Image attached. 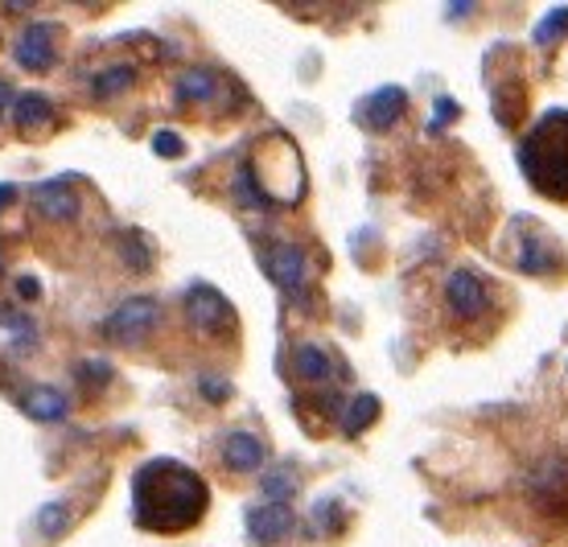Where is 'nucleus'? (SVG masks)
<instances>
[{
    "instance_id": "6",
    "label": "nucleus",
    "mask_w": 568,
    "mask_h": 547,
    "mask_svg": "<svg viewBox=\"0 0 568 547\" xmlns=\"http://www.w3.org/2000/svg\"><path fill=\"white\" fill-rule=\"evenodd\" d=\"M445 301H449V313L457 322H469V317H483L490 310V296H486V284L474 276V272H454L449 284H445Z\"/></svg>"
},
{
    "instance_id": "12",
    "label": "nucleus",
    "mask_w": 568,
    "mask_h": 547,
    "mask_svg": "<svg viewBox=\"0 0 568 547\" xmlns=\"http://www.w3.org/2000/svg\"><path fill=\"white\" fill-rule=\"evenodd\" d=\"M223 462L235 474H256L260 465H264V445L252 433H231L227 445H223Z\"/></svg>"
},
{
    "instance_id": "28",
    "label": "nucleus",
    "mask_w": 568,
    "mask_h": 547,
    "mask_svg": "<svg viewBox=\"0 0 568 547\" xmlns=\"http://www.w3.org/2000/svg\"><path fill=\"white\" fill-rule=\"evenodd\" d=\"M0 272H4V260H0Z\"/></svg>"
},
{
    "instance_id": "14",
    "label": "nucleus",
    "mask_w": 568,
    "mask_h": 547,
    "mask_svg": "<svg viewBox=\"0 0 568 547\" xmlns=\"http://www.w3.org/2000/svg\"><path fill=\"white\" fill-rule=\"evenodd\" d=\"M21 407L33 421H62L67 416V395H58L54 387H33V392L21 395Z\"/></svg>"
},
{
    "instance_id": "2",
    "label": "nucleus",
    "mask_w": 568,
    "mask_h": 547,
    "mask_svg": "<svg viewBox=\"0 0 568 547\" xmlns=\"http://www.w3.org/2000/svg\"><path fill=\"white\" fill-rule=\"evenodd\" d=\"M524 178L544 197L568 202V112H548L519 144Z\"/></svg>"
},
{
    "instance_id": "19",
    "label": "nucleus",
    "mask_w": 568,
    "mask_h": 547,
    "mask_svg": "<svg viewBox=\"0 0 568 547\" xmlns=\"http://www.w3.org/2000/svg\"><path fill=\"white\" fill-rule=\"evenodd\" d=\"M568 29V9H556V13H548V21H544L540 29H536V42L548 45L556 38V33H565Z\"/></svg>"
},
{
    "instance_id": "7",
    "label": "nucleus",
    "mask_w": 568,
    "mask_h": 547,
    "mask_svg": "<svg viewBox=\"0 0 568 547\" xmlns=\"http://www.w3.org/2000/svg\"><path fill=\"white\" fill-rule=\"evenodd\" d=\"M264 272L281 284L284 293H301L305 288V252L293 243H276L264 252Z\"/></svg>"
},
{
    "instance_id": "8",
    "label": "nucleus",
    "mask_w": 568,
    "mask_h": 547,
    "mask_svg": "<svg viewBox=\"0 0 568 547\" xmlns=\"http://www.w3.org/2000/svg\"><path fill=\"white\" fill-rule=\"evenodd\" d=\"M288 531H293V515H288V506L284 503H268V506L247 510V535H252L260 547L281 544Z\"/></svg>"
},
{
    "instance_id": "27",
    "label": "nucleus",
    "mask_w": 568,
    "mask_h": 547,
    "mask_svg": "<svg viewBox=\"0 0 568 547\" xmlns=\"http://www.w3.org/2000/svg\"><path fill=\"white\" fill-rule=\"evenodd\" d=\"M9 103V83H0V108Z\"/></svg>"
},
{
    "instance_id": "4",
    "label": "nucleus",
    "mask_w": 568,
    "mask_h": 547,
    "mask_svg": "<svg viewBox=\"0 0 568 547\" xmlns=\"http://www.w3.org/2000/svg\"><path fill=\"white\" fill-rule=\"evenodd\" d=\"M185 317L199 325L202 334H219V330H231L235 325V310L227 305V296L211 288V284H194L185 293Z\"/></svg>"
},
{
    "instance_id": "10",
    "label": "nucleus",
    "mask_w": 568,
    "mask_h": 547,
    "mask_svg": "<svg viewBox=\"0 0 568 547\" xmlns=\"http://www.w3.org/2000/svg\"><path fill=\"white\" fill-rule=\"evenodd\" d=\"M293 371H297L301 383H329L338 379V363L326 354V346H297L293 351Z\"/></svg>"
},
{
    "instance_id": "3",
    "label": "nucleus",
    "mask_w": 568,
    "mask_h": 547,
    "mask_svg": "<svg viewBox=\"0 0 568 547\" xmlns=\"http://www.w3.org/2000/svg\"><path fill=\"white\" fill-rule=\"evenodd\" d=\"M156 301L153 296H132L124 301L120 310L108 313V322H103V337H112L120 346H141L144 334L156 325Z\"/></svg>"
},
{
    "instance_id": "5",
    "label": "nucleus",
    "mask_w": 568,
    "mask_h": 547,
    "mask_svg": "<svg viewBox=\"0 0 568 547\" xmlns=\"http://www.w3.org/2000/svg\"><path fill=\"white\" fill-rule=\"evenodd\" d=\"M13 58H17V67H26V71H50L58 58V26H50V21L26 26L17 33Z\"/></svg>"
},
{
    "instance_id": "9",
    "label": "nucleus",
    "mask_w": 568,
    "mask_h": 547,
    "mask_svg": "<svg viewBox=\"0 0 568 547\" xmlns=\"http://www.w3.org/2000/svg\"><path fill=\"white\" fill-rule=\"evenodd\" d=\"M404 108H408V99H404V91L399 87H384V91H375V95L363 103V124L367 128H392L404 115Z\"/></svg>"
},
{
    "instance_id": "20",
    "label": "nucleus",
    "mask_w": 568,
    "mask_h": 547,
    "mask_svg": "<svg viewBox=\"0 0 568 547\" xmlns=\"http://www.w3.org/2000/svg\"><path fill=\"white\" fill-rule=\"evenodd\" d=\"M264 494H268L272 503H284V498L293 494V474H284V469L268 474V482H264Z\"/></svg>"
},
{
    "instance_id": "15",
    "label": "nucleus",
    "mask_w": 568,
    "mask_h": 547,
    "mask_svg": "<svg viewBox=\"0 0 568 547\" xmlns=\"http://www.w3.org/2000/svg\"><path fill=\"white\" fill-rule=\"evenodd\" d=\"M214 95H219L214 71L194 67V71H185L182 79H178V99H182V103H206V99H214Z\"/></svg>"
},
{
    "instance_id": "11",
    "label": "nucleus",
    "mask_w": 568,
    "mask_h": 547,
    "mask_svg": "<svg viewBox=\"0 0 568 547\" xmlns=\"http://www.w3.org/2000/svg\"><path fill=\"white\" fill-rule=\"evenodd\" d=\"M33 206H38L42 219H74L79 214V197L71 194V185L42 182L33 185Z\"/></svg>"
},
{
    "instance_id": "24",
    "label": "nucleus",
    "mask_w": 568,
    "mask_h": 547,
    "mask_svg": "<svg viewBox=\"0 0 568 547\" xmlns=\"http://www.w3.org/2000/svg\"><path fill=\"white\" fill-rule=\"evenodd\" d=\"M202 395H206L211 404H219V399L231 395V387H227V379H202Z\"/></svg>"
},
{
    "instance_id": "23",
    "label": "nucleus",
    "mask_w": 568,
    "mask_h": 547,
    "mask_svg": "<svg viewBox=\"0 0 568 547\" xmlns=\"http://www.w3.org/2000/svg\"><path fill=\"white\" fill-rule=\"evenodd\" d=\"M153 149L161 156H178V153H182V136H178V132H156Z\"/></svg>"
},
{
    "instance_id": "22",
    "label": "nucleus",
    "mask_w": 568,
    "mask_h": 547,
    "mask_svg": "<svg viewBox=\"0 0 568 547\" xmlns=\"http://www.w3.org/2000/svg\"><path fill=\"white\" fill-rule=\"evenodd\" d=\"M67 506H45L42 510V535H62V527H67Z\"/></svg>"
},
{
    "instance_id": "25",
    "label": "nucleus",
    "mask_w": 568,
    "mask_h": 547,
    "mask_svg": "<svg viewBox=\"0 0 568 547\" xmlns=\"http://www.w3.org/2000/svg\"><path fill=\"white\" fill-rule=\"evenodd\" d=\"M17 293L29 296V301H33V296L42 293V288H38V281H33V276H26V281H17Z\"/></svg>"
},
{
    "instance_id": "1",
    "label": "nucleus",
    "mask_w": 568,
    "mask_h": 547,
    "mask_svg": "<svg viewBox=\"0 0 568 547\" xmlns=\"http://www.w3.org/2000/svg\"><path fill=\"white\" fill-rule=\"evenodd\" d=\"M211 506V490L190 465L173 457H153L132 477V519L141 531L178 535L199 527Z\"/></svg>"
},
{
    "instance_id": "26",
    "label": "nucleus",
    "mask_w": 568,
    "mask_h": 547,
    "mask_svg": "<svg viewBox=\"0 0 568 547\" xmlns=\"http://www.w3.org/2000/svg\"><path fill=\"white\" fill-rule=\"evenodd\" d=\"M13 197H17L13 185H0V211H4V206H13Z\"/></svg>"
},
{
    "instance_id": "17",
    "label": "nucleus",
    "mask_w": 568,
    "mask_h": 547,
    "mask_svg": "<svg viewBox=\"0 0 568 547\" xmlns=\"http://www.w3.org/2000/svg\"><path fill=\"white\" fill-rule=\"evenodd\" d=\"M132 87V67H108L103 74H95V83H91V91L100 99L108 95H120V91H129Z\"/></svg>"
},
{
    "instance_id": "21",
    "label": "nucleus",
    "mask_w": 568,
    "mask_h": 547,
    "mask_svg": "<svg viewBox=\"0 0 568 547\" xmlns=\"http://www.w3.org/2000/svg\"><path fill=\"white\" fill-rule=\"evenodd\" d=\"M0 325H4V330H13V334H26L29 342H33V325H29V317H26V313L4 310V305H0Z\"/></svg>"
},
{
    "instance_id": "16",
    "label": "nucleus",
    "mask_w": 568,
    "mask_h": 547,
    "mask_svg": "<svg viewBox=\"0 0 568 547\" xmlns=\"http://www.w3.org/2000/svg\"><path fill=\"white\" fill-rule=\"evenodd\" d=\"M375 416H379V399H375V395H358L355 407L346 412V421H342V428H346V436H358L371 421H375Z\"/></svg>"
},
{
    "instance_id": "13",
    "label": "nucleus",
    "mask_w": 568,
    "mask_h": 547,
    "mask_svg": "<svg viewBox=\"0 0 568 547\" xmlns=\"http://www.w3.org/2000/svg\"><path fill=\"white\" fill-rule=\"evenodd\" d=\"M13 120H17V128H26V132L45 128L54 120V103L45 95H38V91H29V95L13 99Z\"/></svg>"
},
{
    "instance_id": "18",
    "label": "nucleus",
    "mask_w": 568,
    "mask_h": 547,
    "mask_svg": "<svg viewBox=\"0 0 568 547\" xmlns=\"http://www.w3.org/2000/svg\"><path fill=\"white\" fill-rule=\"evenodd\" d=\"M124 255H129V264L136 267V272H144V267L153 264V247H149V239H144V235L124 239Z\"/></svg>"
}]
</instances>
